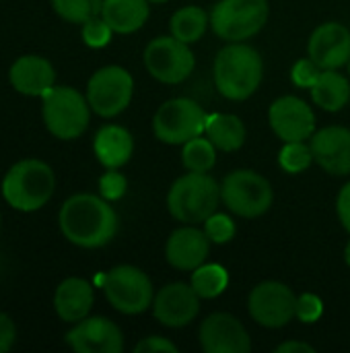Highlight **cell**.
Listing matches in <instances>:
<instances>
[{"label":"cell","mask_w":350,"mask_h":353,"mask_svg":"<svg viewBox=\"0 0 350 353\" xmlns=\"http://www.w3.org/2000/svg\"><path fill=\"white\" fill-rule=\"evenodd\" d=\"M58 223L70 244L78 248H101L118 232V213L103 196L80 192L64 201Z\"/></svg>","instance_id":"6da1fadb"},{"label":"cell","mask_w":350,"mask_h":353,"mask_svg":"<svg viewBox=\"0 0 350 353\" xmlns=\"http://www.w3.org/2000/svg\"><path fill=\"white\" fill-rule=\"evenodd\" d=\"M264 77V62L256 48L233 41L215 58V83L223 97L243 101L252 97Z\"/></svg>","instance_id":"7a4b0ae2"},{"label":"cell","mask_w":350,"mask_h":353,"mask_svg":"<svg viewBox=\"0 0 350 353\" xmlns=\"http://www.w3.org/2000/svg\"><path fill=\"white\" fill-rule=\"evenodd\" d=\"M56 190L54 170L41 159H23L14 163L2 180L4 201L23 213H33L47 205Z\"/></svg>","instance_id":"3957f363"},{"label":"cell","mask_w":350,"mask_h":353,"mask_svg":"<svg viewBox=\"0 0 350 353\" xmlns=\"http://www.w3.org/2000/svg\"><path fill=\"white\" fill-rule=\"evenodd\" d=\"M221 201V186L215 178L200 172L179 176L167 192V209L173 219L196 225L204 223Z\"/></svg>","instance_id":"277c9868"},{"label":"cell","mask_w":350,"mask_h":353,"mask_svg":"<svg viewBox=\"0 0 350 353\" xmlns=\"http://www.w3.org/2000/svg\"><path fill=\"white\" fill-rule=\"evenodd\" d=\"M41 114L50 134L60 141H72L87 130L91 120V105L83 93L62 85L52 87L43 95Z\"/></svg>","instance_id":"5b68a950"},{"label":"cell","mask_w":350,"mask_h":353,"mask_svg":"<svg viewBox=\"0 0 350 353\" xmlns=\"http://www.w3.org/2000/svg\"><path fill=\"white\" fill-rule=\"evenodd\" d=\"M268 14V0H221L212 6L210 27L229 43L245 41L264 29Z\"/></svg>","instance_id":"8992f818"},{"label":"cell","mask_w":350,"mask_h":353,"mask_svg":"<svg viewBox=\"0 0 350 353\" xmlns=\"http://www.w3.org/2000/svg\"><path fill=\"white\" fill-rule=\"evenodd\" d=\"M101 288L111 304L122 314H140L151 308L155 290L149 275L132 265H118L101 277Z\"/></svg>","instance_id":"52a82bcc"},{"label":"cell","mask_w":350,"mask_h":353,"mask_svg":"<svg viewBox=\"0 0 350 353\" xmlns=\"http://www.w3.org/2000/svg\"><path fill=\"white\" fill-rule=\"evenodd\" d=\"M270 182L254 170H235L221 184V201L225 207L245 219L264 215L272 207Z\"/></svg>","instance_id":"ba28073f"},{"label":"cell","mask_w":350,"mask_h":353,"mask_svg":"<svg viewBox=\"0 0 350 353\" xmlns=\"http://www.w3.org/2000/svg\"><path fill=\"white\" fill-rule=\"evenodd\" d=\"M208 114L188 97H175L159 105L153 118V132L161 143L184 145L200 137L206 128Z\"/></svg>","instance_id":"9c48e42d"},{"label":"cell","mask_w":350,"mask_h":353,"mask_svg":"<svg viewBox=\"0 0 350 353\" xmlns=\"http://www.w3.org/2000/svg\"><path fill=\"white\" fill-rule=\"evenodd\" d=\"M134 93V79L122 66H103L87 83V101L91 110L101 118H113L122 114Z\"/></svg>","instance_id":"30bf717a"},{"label":"cell","mask_w":350,"mask_h":353,"mask_svg":"<svg viewBox=\"0 0 350 353\" xmlns=\"http://www.w3.org/2000/svg\"><path fill=\"white\" fill-rule=\"evenodd\" d=\"M142 58L149 74L165 85H177L186 81L196 66L190 43H184L173 35L155 37L144 48Z\"/></svg>","instance_id":"8fae6325"},{"label":"cell","mask_w":350,"mask_h":353,"mask_svg":"<svg viewBox=\"0 0 350 353\" xmlns=\"http://www.w3.org/2000/svg\"><path fill=\"white\" fill-rule=\"evenodd\" d=\"M248 312L260 327L281 329L295 319L297 296L281 281H262L250 292Z\"/></svg>","instance_id":"7c38bea8"},{"label":"cell","mask_w":350,"mask_h":353,"mask_svg":"<svg viewBox=\"0 0 350 353\" xmlns=\"http://www.w3.org/2000/svg\"><path fill=\"white\" fill-rule=\"evenodd\" d=\"M268 122L274 134L285 141H307L316 132V114L311 105L295 95H285L272 101Z\"/></svg>","instance_id":"4fadbf2b"},{"label":"cell","mask_w":350,"mask_h":353,"mask_svg":"<svg viewBox=\"0 0 350 353\" xmlns=\"http://www.w3.org/2000/svg\"><path fill=\"white\" fill-rule=\"evenodd\" d=\"M200 347L206 353H248L252 339L239 319L227 312L210 314L198 329Z\"/></svg>","instance_id":"5bb4252c"},{"label":"cell","mask_w":350,"mask_h":353,"mask_svg":"<svg viewBox=\"0 0 350 353\" xmlns=\"http://www.w3.org/2000/svg\"><path fill=\"white\" fill-rule=\"evenodd\" d=\"M66 343L76 353H120L124 350V335L113 321L87 316L66 333Z\"/></svg>","instance_id":"9a60e30c"},{"label":"cell","mask_w":350,"mask_h":353,"mask_svg":"<svg viewBox=\"0 0 350 353\" xmlns=\"http://www.w3.org/2000/svg\"><path fill=\"white\" fill-rule=\"evenodd\" d=\"M200 296L192 285L175 281L159 290L153 300L155 319L169 329H179L190 325L200 312Z\"/></svg>","instance_id":"2e32d148"},{"label":"cell","mask_w":350,"mask_h":353,"mask_svg":"<svg viewBox=\"0 0 350 353\" xmlns=\"http://www.w3.org/2000/svg\"><path fill=\"white\" fill-rule=\"evenodd\" d=\"M309 58L322 70H338L350 60V31L347 25L330 21L322 23L309 37Z\"/></svg>","instance_id":"e0dca14e"},{"label":"cell","mask_w":350,"mask_h":353,"mask_svg":"<svg viewBox=\"0 0 350 353\" xmlns=\"http://www.w3.org/2000/svg\"><path fill=\"white\" fill-rule=\"evenodd\" d=\"M314 161L332 176L350 174V130L344 126H326L311 134Z\"/></svg>","instance_id":"ac0fdd59"},{"label":"cell","mask_w":350,"mask_h":353,"mask_svg":"<svg viewBox=\"0 0 350 353\" xmlns=\"http://www.w3.org/2000/svg\"><path fill=\"white\" fill-rule=\"evenodd\" d=\"M210 252V240L204 230L184 225L175 230L165 244V259L177 271H194L206 263Z\"/></svg>","instance_id":"d6986e66"},{"label":"cell","mask_w":350,"mask_h":353,"mask_svg":"<svg viewBox=\"0 0 350 353\" xmlns=\"http://www.w3.org/2000/svg\"><path fill=\"white\" fill-rule=\"evenodd\" d=\"M8 79L14 91H19L21 95L43 97L56 83V70L52 62L43 56L27 54L12 62Z\"/></svg>","instance_id":"ffe728a7"},{"label":"cell","mask_w":350,"mask_h":353,"mask_svg":"<svg viewBox=\"0 0 350 353\" xmlns=\"http://www.w3.org/2000/svg\"><path fill=\"white\" fill-rule=\"evenodd\" d=\"M93 302H95L93 285L80 277L64 279L54 294V310L58 319L70 325L87 319L93 308Z\"/></svg>","instance_id":"44dd1931"},{"label":"cell","mask_w":350,"mask_h":353,"mask_svg":"<svg viewBox=\"0 0 350 353\" xmlns=\"http://www.w3.org/2000/svg\"><path fill=\"white\" fill-rule=\"evenodd\" d=\"M93 151L97 161L107 170H120L126 165L134 153L132 134L118 124H105L97 130L93 141Z\"/></svg>","instance_id":"7402d4cb"},{"label":"cell","mask_w":350,"mask_h":353,"mask_svg":"<svg viewBox=\"0 0 350 353\" xmlns=\"http://www.w3.org/2000/svg\"><path fill=\"white\" fill-rule=\"evenodd\" d=\"M149 0H103L101 17L113 29V33L128 35L138 31L149 14H151Z\"/></svg>","instance_id":"603a6c76"},{"label":"cell","mask_w":350,"mask_h":353,"mask_svg":"<svg viewBox=\"0 0 350 353\" xmlns=\"http://www.w3.org/2000/svg\"><path fill=\"white\" fill-rule=\"evenodd\" d=\"M204 134L219 151H237L245 143V124L233 114H210L206 118Z\"/></svg>","instance_id":"cb8c5ba5"},{"label":"cell","mask_w":350,"mask_h":353,"mask_svg":"<svg viewBox=\"0 0 350 353\" xmlns=\"http://www.w3.org/2000/svg\"><path fill=\"white\" fill-rule=\"evenodd\" d=\"M309 91L316 105L326 112H340L350 101L349 79L336 70H322L320 79Z\"/></svg>","instance_id":"d4e9b609"},{"label":"cell","mask_w":350,"mask_h":353,"mask_svg":"<svg viewBox=\"0 0 350 353\" xmlns=\"http://www.w3.org/2000/svg\"><path fill=\"white\" fill-rule=\"evenodd\" d=\"M210 25V17L200 6H184L171 17V35L182 39L184 43H196L206 33Z\"/></svg>","instance_id":"484cf974"},{"label":"cell","mask_w":350,"mask_h":353,"mask_svg":"<svg viewBox=\"0 0 350 353\" xmlns=\"http://www.w3.org/2000/svg\"><path fill=\"white\" fill-rule=\"evenodd\" d=\"M190 285L202 300H212L219 298L227 285H229V273L221 265H200L198 269L192 271Z\"/></svg>","instance_id":"4316f807"},{"label":"cell","mask_w":350,"mask_h":353,"mask_svg":"<svg viewBox=\"0 0 350 353\" xmlns=\"http://www.w3.org/2000/svg\"><path fill=\"white\" fill-rule=\"evenodd\" d=\"M182 163L188 172L208 174L217 163V147L212 145V141L208 137L202 139V134H200V137L184 143Z\"/></svg>","instance_id":"83f0119b"},{"label":"cell","mask_w":350,"mask_h":353,"mask_svg":"<svg viewBox=\"0 0 350 353\" xmlns=\"http://www.w3.org/2000/svg\"><path fill=\"white\" fill-rule=\"evenodd\" d=\"M103 0H52L54 12L68 23H87L93 17L101 14Z\"/></svg>","instance_id":"f1b7e54d"},{"label":"cell","mask_w":350,"mask_h":353,"mask_svg":"<svg viewBox=\"0 0 350 353\" xmlns=\"http://www.w3.org/2000/svg\"><path fill=\"white\" fill-rule=\"evenodd\" d=\"M311 163H314V151H311V145H305V141L285 143L278 153V165L287 174H301Z\"/></svg>","instance_id":"f546056e"},{"label":"cell","mask_w":350,"mask_h":353,"mask_svg":"<svg viewBox=\"0 0 350 353\" xmlns=\"http://www.w3.org/2000/svg\"><path fill=\"white\" fill-rule=\"evenodd\" d=\"M235 221L225 215V213H212L206 221H204V234L208 236L210 242L215 244H227L235 238Z\"/></svg>","instance_id":"4dcf8cb0"},{"label":"cell","mask_w":350,"mask_h":353,"mask_svg":"<svg viewBox=\"0 0 350 353\" xmlns=\"http://www.w3.org/2000/svg\"><path fill=\"white\" fill-rule=\"evenodd\" d=\"M83 41L89 46V48H105L109 41H111V35H113V29L107 25V21L99 14V17H93L89 19L87 23H83Z\"/></svg>","instance_id":"1f68e13d"},{"label":"cell","mask_w":350,"mask_h":353,"mask_svg":"<svg viewBox=\"0 0 350 353\" xmlns=\"http://www.w3.org/2000/svg\"><path fill=\"white\" fill-rule=\"evenodd\" d=\"M322 314H324V302H322L320 296H316V294H301L297 298V312H295V316L301 323L314 325V323H318L322 319Z\"/></svg>","instance_id":"d6a6232c"},{"label":"cell","mask_w":350,"mask_h":353,"mask_svg":"<svg viewBox=\"0 0 350 353\" xmlns=\"http://www.w3.org/2000/svg\"><path fill=\"white\" fill-rule=\"evenodd\" d=\"M320 74H322V68L311 58H303L295 62V66L291 68V81L301 89H311L316 81L320 79Z\"/></svg>","instance_id":"836d02e7"},{"label":"cell","mask_w":350,"mask_h":353,"mask_svg":"<svg viewBox=\"0 0 350 353\" xmlns=\"http://www.w3.org/2000/svg\"><path fill=\"white\" fill-rule=\"evenodd\" d=\"M126 188H128V182L118 170H107L99 180V192L109 203L122 199L126 194Z\"/></svg>","instance_id":"e575fe53"},{"label":"cell","mask_w":350,"mask_h":353,"mask_svg":"<svg viewBox=\"0 0 350 353\" xmlns=\"http://www.w3.org/2000/svg\"><path fill=\"white\" fill-rule=\"evenodd\" d=\"M136 353H157V352H167V353H177V345L171 343L169 339L165 337H159V335H151V337H144L142 341L136 343L134 347Z\"/></svg>","instance_id":"d590c367"},{"label":"cell","mask_w":350,"mask_h":353,"mask_svg":"<svg viewBox=\"0 0 350 353\" xmlns=\"http://www.w3.org/2000/svg\"><path fill=\"white\" fill-rule=\"evenodd\" d=\"M14 339H17V329L12 319L0 312V353L8 352L14 345Z\"/></svg>","instance_id":"8d00e7d4"},{"label":"cell","mask_w":350,"mask_h":353,"mask_svg":"<svg viewBox=\"0 0 350 353\" xmlns=\"http://www.w3.org/2000/svg\"><path fill=\"white\" fill-rule=\"evenodd\" d=\"M336 213H338V219L342 223V228L350 234V182L344 184L338 192V199H336Z\"/></svg>","instance_id":"74e56055"},{"label":"cell","mask_w":350,"mask_h":353,"mask_svg":"<svg viewBox=\"0 0 350 353\" xmlns=\"http://www.w3.org/2000/svg\"><path fill=\"white\" fill-rule=\"evenodd\" d=\"M314 353L316 350L311 347V345H307V343H303V341H287V343H281L278 347H276V353Z\"/></svg>","instance_id":"f35d334b"},{"label":"cell","mask_w":350,"mask_h":353,"mask_svg":"<svg viewBox=\"0 0 350 353\" xmlns=\"http://www.w3.org/2000/svg\"><path fill=\"white\" fill-rule=\"evenodd\" d=\"M344 261H347V265L350 267V240L349 244H347V248H344Z\"/></svg>","instance_id":"ab89813d"},{"label":"cell","mask_w":350,"mask_h":353,"mask_svg":"<svg viewBox=\"0 0 350 353\" xmlns=\"http://www.w3.org/2000/svg\"><path fill=\"white\" fill-rule=\"evenodd\" d=\"M149 2H153V4H161V2H167V0H149Z\"/></svg>","instance_id":"60d3db41"},{"label":"cell","mask_w":350,"mask_h":353,"mask_svg":"<svg viewBox=\"0 0 350 353\" xmlns=\"http://www.w3.org/2000/svg\"><path fill=\"white\" fill-rule=\"evenodd\" d=\"M349 70H350V60H349Z\"/></svg>","instance_id":"b9f144b4"}]
</instances>
